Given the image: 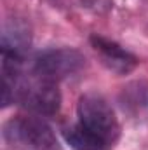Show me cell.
<instances>
[{
    "label": "cell",
    "mask_w": 148,
    "mask_h": 150,
    "mask_svg": "<svg viewBox=\"0 0 148 150\" xmlns=\"http://www.w3.org/2000/svg\"><path fill=\"white\" fill-rule=\"evenodd\" d=\"M78 124H82L91 134H94L103 145L113 143L118 134V122L111 105L98 93H85L80 96L78 105Z\"/></svg>",
    "instance_id": "obj_1"
},
{
    "label": "cell",
    "mask_w": 148,
    "mask_h": 150,
    "mask_svg": "<svg viewBox=\"0 0 148 150\" xmlns=\"http://www.w3.org/2000/svg\"><path fill=\"white\" fill-rule=\"evenodd\" d=\"M16 98L23 107L38 115H54L61 107V94L56 87V82L37 74L18 82Z\"/></svg>",
    "instance_id": "obj_2"
},
{
    "label": "cell",
    "mask_w": 148,
    "mask_h": 150,
    "mask_svg": "<svg viewBox=\"0 0 148 150\" xmlns=\"http://www.w3.org/2000/svg\"><path fill=\"white\" fill-rule=\"evenodd\" d=\"M5 136L11 142L26 145L30 150H59L49 124L38 117H19L7 124Z\"/></svg>",
    "instance_id": "obj_3"
},
{
    "label": "cell",
    "mask_w": 148,
    "mask_h": 150,
    "mask_svg": "<svg viewBox=\"0 0 148 150\" xmlns=\"http://www.w3.org/2000/svg\"><path fill=\"white\" fill-rule=\"evenodd\" d=\"M84 65H85V58L77 49H70V47L49 49L38 54V58L35 59V74L52 82H58L61 79H66L80 72Z\"/></svg>",
    "instance_id": "obj_4"
},
{
    "label": "cell",
    "mask_w": 148,
    "mask_h": 150,
    "mask_svg": "<svg viewBox=\"0 0 148 150\" xmlns=\"http://www.w3.org/2000/svg\"><path fill=\"white\" fill-rule=\"evenodd\" d=\"M91 44L94 51L99 54L103 65L115 74L125 75L132 72L138 65V58L134 54H131L127 49H124L122 45H118L117 42H113L110 38H105L101 35H92Z\"/></svg>",
    "instance_id": "obj_5"
},
{
    "label": "cell",
    "mask_w": 148,
    "mask_h": 150,
    "mask_svg": "<svg viewBox=\"0 0 148 150\" xmlns=\"http://www.w3.org/2000/svg\"><path fill=\"white\" fill-rule=\"evenodd\" d=\"M28 44H30V32L26 25L19 21H14L12 25H5L2 35V51L12 52L16 56H23Z\"/></svg>",
    "instance_id": "obj_6"
},
{
    "label": "cell",
    "mask_w": 148,
    "mask_h": 150,
    "mask_svg": "<svg viewBox=\"0 0 148 150\" xmlns=\"http://www.w3.org/2000/svg\"><path fill=\"white\" fill-rule=\"evenodd\" d=\"M66 142L73 147L75 150H101L105 145L94 136L91 134L82 124H75V126H68L63 131Z\"/></svg>",
    "instance_id": "obj_7"
}]
</instances>
